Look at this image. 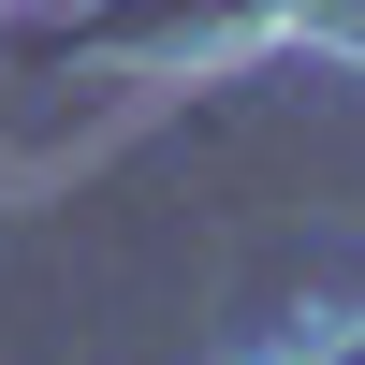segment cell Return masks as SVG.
Instances as JSON below:
<instances>
[{
    "instance_id": "1",
    "label": "cell",
    "mask_w": 365,
    "mask_h": 365,
    "mask_svg": "<svg viewBox=\"0 0 365 365\" xmlns=\"http://www.w3.org/2000/svg\"><path fill=\"white\" fill-rule=\"evenodd\" d=\"M292 15H322V29H351V44H365V0H292Z\"/></svg>"
}]
</instances>
